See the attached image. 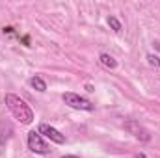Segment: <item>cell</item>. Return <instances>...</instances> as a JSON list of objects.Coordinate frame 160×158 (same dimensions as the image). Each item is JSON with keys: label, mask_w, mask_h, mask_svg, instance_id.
I'll return each mask as SVG.
<instances>
[{"label": "cell", "mask_w": 160, "mask_h": 158, "mask_svg": "<svg viewBox=\"0 0 160 158\" xmlns=\"http://www.w3.org/2000/svg\"><path fill=\"white\" fill-rule=\"evenodd\" d=\"M4 101H6V106H8V110L11 112V116L17 119L19 123L30 125V123L34 121V112H32V108H30L19 95H15V93H6Z\"/></svg>", "instance_id": "6da1fadb"}, {"label": "cell", "mask_w": 160, "mask_h": 158, "mask_svg": "<svg viewBox=\"0 0 160 158\" xmlns=\"http://www.w3.org/2000/svg\"><path fill=\"white\" fill-rule=\"evenodd\" d=\"M63 102L75 110H84V112H93L95 110V104L84 97H80L78 93H73V91H67L63 93Z\"/></svg>", "instance_id": "7a4b0ae2"}, {"label": "cell", "mask_w": 160, "mask_h": 158, "mask_svg": "<svg viewBox=\"0 0 160 158\" xmlns=\"http://www.w3.org/2000/svg\"><path fill=\"white\" fill-rule=\"evenodd\" d=\"M28 149L32 153H36V155H47L48 153V145L43 141L41 134L36 132V130H30L28 132Z\"/></svg>", "instance_id": "3957f363"}, {"label": "cell", "mask_w": 160, "mask_h": 158, "mask_svg": "<svg viewBox=\"0 0 160 158\" xmlns=\"http://www.w3.org/2000/svg\"><path fill=\"white\" fill-rule=\"evenodd\" d=\"M125 128H127V130L136 138V140H140V141H143V143H147V141L151 140V134H149V132H147L140 123H138V121H132V119H130V121H127V123H125Z\"/></svg>", "instance_id": "277c9868"}, {"label": "cell", "mask_w": 160, "mask_h": 158, "mask_svg": "<svg viewBox=\"0 0 160 158\" xmlns=\"http://www.w3.org/2000/svg\"><path fill=\"white\" fill-rule=\"evenodd\" d=\"M38 132H39L41 136H45V138H48L50 141H54V143H65V136L60 132V130H56L54 126H50V125H47V123H41L39 128H38Z\"/></svg>", "instance_id": "5b68a950"}, {"label": "cell", "mask_w": 160, "mask_h": 158, "mask_svg": "<svg viewBox=\"0 0 160 158\" xmlns=\"http://www.w3.org/2000/svg\"><path fill=\"white\" fill-rule=\"evenodd\" d=\"M99 62H101L106 69H116V67H118V60H114L110 54H101V56H99Z\"/></svg>", "instance_id": "8992f818"}, {"label": "cell", "mask_w": 160, "mask_h": 158, "mask_svg": "<svg viewBox=\"0 0 160 158\" xmlns=\"http://www.w3.org/2000/svg\"><path fill=\"white\" fill-rule=\"evenodd\" d=\"M30 86H32L36 91H39V93H45V91H47V84H45V80L41 78V77H32V78H30Z\"/></svg>", "instance_id": "52a82bcc"}, {"label": "cell", "mask_w": 160, "mask_h": 158, "mask_svg": "<svg viewBox=\"0 0 160 158\" xmlns=\"http://www.w3.org/2000/svg\"><path fill=\"white\" fill-rule=\"evenodd\" d=\"M108 26L116 32V34H119L121 30H123V26H121V22H119V19L118 17H114V15H110L108 17Z\"/></svg>", "instance_id": "ba28073f"}, {"label": "cell", "mask_w": 160, "mask_h": 158, "mask_svg": "<svg viewBox=\"0 0 160 158\" xmlns=\"http://www.w3.org/2000/svg\"><path fill=\"white\" fill-rule=\"evenodd\" d=\"M147 63L155 69H160V58L157 54H147Z\"/></svg>", "instance_id": "9c48e42d"}, {"label": "cell", "mask_w": 160, "mask_h": 158, "mask_svg": "<svg viewBox=\"0 0 160 158\" xmlns=\"http://www.w3.org/2000/svg\"><path fill=\"white\" fill-rule=\"evenodd\" d=\"M153 45H155V47H157V50H160V41H155V43H153Z\"/></svg>", "instance_id": "30bf717a"}, {"label": "cell", "mask_w": 160, "mask_h": 158, "mask_svg": "<svg viewBox=\"0 0 160 158\" xmlns=\"http://www.w3.org/2000/svg\"><path fill=\"white\" fill-rule=\"evenodd\" d=\"M134 158H145V155H143V153H138V155H136Z\"/></svg>", "instance_id": "8fae6325"}, {"label": "cell", "mask_w": 160, "mask_h": 158, "mask_svg": "<svg viewBox=\"0 0 160 158\" xmlns=\"http://www.w3.org/2000/svg\"><path fill=\"white\" fill-rule=\"evenodd\" d=\"M62 158H78V156H75V155H67V156H62Z\"/></svg>", "instance_id": "7c38bea8"}]
</instances>
